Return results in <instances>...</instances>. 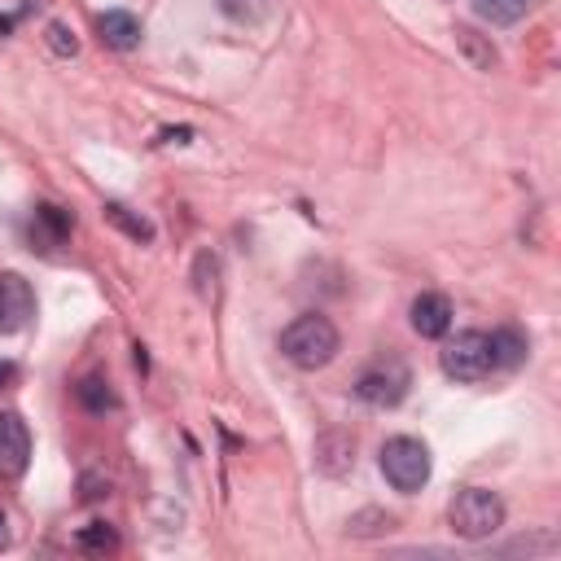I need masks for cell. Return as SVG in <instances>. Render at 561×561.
Wrapping results in <instances>:
<instances>
[{
  "label": "cell",
  "mask_w": 561,
  "mask_h": 561,
  "mask_svg": "<svg viewBox=\"0 0 561 561\" xmlns=\"http://www.w3.org/2000/svg\"><path fill=\"white\" fill-rule=\"evenodd\" d=\"M342 337H337V324L320 311H307L298 316L285 333H280V355L298 368H324L333 355H337Z\"/></svg>",
  "instance_id": "6da1fadb"
},
{
  "label": "cell",
  "mask_w": 561,
  "mask_h": 561,
  "mask_svg": "<svg viewBox=\"0 0 561 561\" xmlns=\"http://www.w3.org/2000/svg\"><path fill=\"white\" fill-rule=\"evenodd\" d=\"M447 522L460 539H486L504 526V500L486 486H460L447 504Z\"/></svg>",
  "instance_id": "7a4b0ae2"
},
{
  "label": "cell",
  "mask_w": 561,
  "mask_h": 561,
  "mask_svg": "<svg viewBox=\"0 0 561 561\" xmlns=\"http://www.w3.org/2000/svg\"><path fill=\"white\" fill-rule=\"evenodd\" d=\"M438 364L451 381H482L495 373V359H491V333L482 329H465L456 337H447V346L438 351Z\"/></svg>",
  "instance_id": "3957f363"
},
{
  "label": "cell",
  "mask_w": 561,
  "mask_h": 561,
  "mask_svg": "<svg viewBox=\"0 0 561 561\" xmlns=\"http://www.w3.org/2000/svg\"><path fill=\"white\" fill-rule=\"evenodd\" d=\"M381 473H386V482H390L394 491H403V495L421 491V486L430 482V447H425L421 438H408V434L390 438V443L381 447Z\"/></svg>",
  "instance_id": "277c9868"
},
{
  "label": "cell",
  "mask_w": 561,
  "mask_h": 561,
  "mask_svg": "<svg viewBox=\"0 0 561 561\" xmlns=\"http://www.w3.org/2000/svg\"><path fill=\"white\" fill-rule=\"evenodd\" d=\"M355 394L373 408H394L403 394H408V368L399 359H386V364H373L359 373L355 381Z\"/></svg>",
  "instance_id": "5b68a950"
},
{
  "label": "cell",
  "mask_w": 561,
  "mask_h": 561,
  "mask_svg": "<svg viewBox=\"0 0 561 561\" xmlns=\"http://www.w3.org/2000/svg\"><path fill=\"white\" fill-rule=\"evenodd\" d=\"M31 316H35V289H31V280H22L18 272H0V333L26 329Z\"/></svg>",
  "instance_id": "8992f818"
},
{
  "label": "cell",
  "mask_w": 561,
  "mask_h": 561,
  "mask_svg": "<svg viewBox=\"0 0 561 561\" xmlns=\"http://www.w3.org/2000/svg\"><path fill=\"white\" fill-rule=\"evenodd\" d=\"M31 465V434L18 412H0V478H22Z\"/></svg>",
  "instance_id": "52a82bcc"
},
{
  "label": "cell",
  "mask_w": 561,
  "mask_h": 561,
  "mask_svg": "<svg viewBox=\"0 0 561 561\" xmlns=\"http://www.w3.org/2000/svg\"><path fill=\"white\" fill-rule=\"evenodd\" d=\"M351 465H355V438L342 430H324L316 438V469L324 478H342V473H351Z\"/></svg>",
  "instance_id": "ba28073f"
},
{
  "label": "cell",
  "mask_w": 561,
  "mask_h": 561,
  "mask_svg": "<svg viewBox=\"0 0 561 561\" xmlns=\"http://www.w3.org/2000/svg\"><path fill=\"white\" fill-rule=\"evenodd\" d=\"M412 329L421 337H443L451 329V298L447 294H421L412 302Z\"/></svg>",
  "instance_id": "9c48e42d"
},
{
  "label": "cell",
  "mask_w": 561,
  "mask_h": 561,
  "mask_svg": "<svg viewBox=\"0 0 561 561\" xmlns=\"http://www.w3.org/2000/svg\"><path fill=\"white\" fill-rule=\"evenodd\" d=\"M96 31H101V39H105L110 48H118V53H131V48L140 44V22H136V13H127V9L101 13V18H96Z\"/></svg>",
  "instance_id": "30bf717a"
},
{
  "label": "cell",
  "mask_w": 561,
  "mask_h": 561,
  "mask_svg": "<svg viewBox=\"0 0 561 561\" xmlns=\"http://www.w3.org/2000/svg\"><path fill=\"white\" fill-rule=\"evenodd\" d=\"M26 232H31V241H35L39 250H53V245L66 241V232H70V215H66L61 206H35Z\"/></svg>",
  "instance_id": "8fae6325"
},
{
  "label": "cell",
  "mask_w": 561,
  "mask_h": 561,
  "mask_svg": "<svg viewBox=\"0 0 561 561\" xmlns=\"http://www.w3.org/2000/svg\"><path fill=\"white\" fill-rule=\"evenodd\" d=\"M491 359H495V368H517L526 359V337L517 329H495L491 333Z\"/></svg>",
  "instance_id": "7c38bea8"
},
{
  "label": "cell",
  "mask_w": 561,
  "mask_h": 561,
  "mask_svg": "<svg viewBox=\"0 0 561 561\" xmlns=\"http://www.w3.org/2000/svg\"><path fill=\"white\" fill-rule=\"evenodd\" d=\"M526 9H530V0H473V13L491 26H513L526 18Z\"/></svg>",
  "instance_id": "4fadbf2b"
},
{
  "label": "cell",
  "mask_w": 561,
  "mask_h": 561,
  "mask_svg": "<svg viewBox=\"0 0 561 561\" xmlns=\"http://www.w3.org/2000/svg\"><path fill=\"white\" fill-rule=\"evenodd\" d=\"M451 35H456V48H460L478 70H491V66H495V48H491L473 26H456Z\"/></svg>",
  "instance_id": "5bb4252c"
},
{
  "label": "cell",
  "mask_w": 561,
  "mask_h": 561,
  "mask_svg": "<svg viewBox=\"0 0 561 561\" xmlns=\"http://www.w3.org/2000/svg\"><path fill=\"white\" fill-rule=\"evenodd\" d=\"M193 289H197L202 302H215L219 298V259L210 250H202L197 263H193Z\"/></svg>",
  "instance_id": "9a60e30c"
},
{
  "label": "cell",
  "mask_w": 561,
  "mask_h": 561,
  "mask_svg": "<svg viewBox=\"0 0 561 561\" xmlns=\"http://www.w3.org/2000/svg\"><path fill=\"white\" fill-rule=\"evenodd\" d=\"M75 394H79V403L88 408V412H110L118 399H114V390L101 381V377H83L79 386H75Z\"/></svg>",
  "instance_id": "2e32d148"
},
{
  "label": "cell",
  "mask_w": 561,
  "mask_h": 561,
  "mask_svg": "<svg viewBox=\"0 0 561 561\" xmlns=\"http://www.w3.org/2000/svg\"><path fill=\"white\" fill-rule=\"evenodd\" d=\"M105 219L110 224H118L127 237H136V241H149L153 237V224L149 219H136V215H127V206H118V202H105Z\"/></svg>",
  "instance_id": "e0dca14e"
},
{
  "label": "cell",
  "mask_w": 561,
  "mask_h": 561,
  "mask_svg": "<svg viewBox=\"0 0 561 561\" xmlns=\"http://www.w3.org/2000/svg\"><path fill=\"white\" fill-rule=\"evenodd\" d=\"M79 548H83V552H114V548H118V535H114V526L92 522V526L79 530Z\"/></svg>",
  "instance_id": "ac0fdd59"
},
{
  "label": "cell",
  "mask_w": 561,
  "mask_h": 561,
  "mask_svg": "<svg viewBox=\"0 0 561 561\" xmlns=\"http://www.w3.org/2000/svg\"><path fill=\"white\" fill-rule=\"evenodd\" d=\"M48 48H53L57 57H75V53H79V39H75V31H70L66 22H48Z\"/></svg>",
  "instance_id": "d6986e66"
},
{
  "label": "cell",
  "mask_w": 561,
  "mask_h": 561,
  "mask_svg": "<svg viewBox=\"0 0 561 561\" xmlns=\"http://www.w3.org/2000/svg\"><path fill=\"white\" fill-rule=\"evenodd\" d=\"M232 22H259L267 13V0H219Z\"/></svg>",
  "instance_id": "ffe728a7"
},
{
  "label": "cell",
  "mask_w": 561,
  "mask_h": 561,
  "mask_svg": "<svg viewBox=\"0 0 561 561\" xmlns=\"http://www.w3.org/2000/svg\"><path fill=\"white\" fill-rule=\"evenodd\" d=\"M13 373H18L13 364H0V386H4V381H13Z\"/></svg>",
  "instance_id": "44dd1931"
},
{
  "label": "cell",
  "mask_w": 561,
  "mask_h": 561,
  "mask_svg": "<svg viewBox=\"0 0 561 561\" xmlns=\"http://www.w3.org/2000/svg\"><path fill=\"white\" fill-rule=\"evenodd\" d=\"M9 543V522H4V513H0V548Z\"/></svg>",
  "instance_id": "7402d4cb"
}]
</instances>
